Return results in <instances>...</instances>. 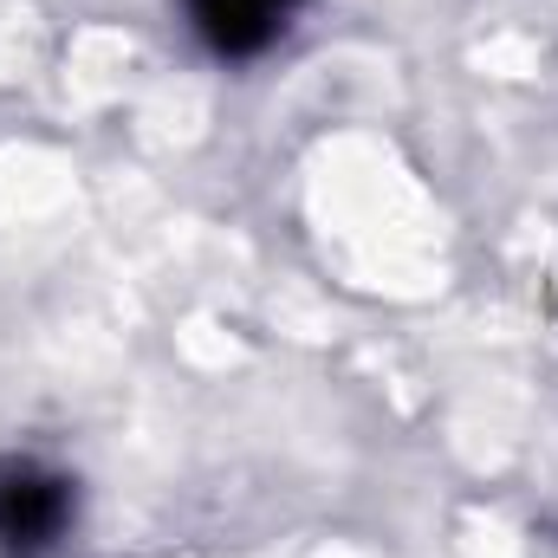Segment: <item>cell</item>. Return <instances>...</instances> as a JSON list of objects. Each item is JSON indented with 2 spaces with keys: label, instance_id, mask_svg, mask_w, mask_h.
I'll list each match as a JSON object with an SVG mask.
<instances>
[{
  "label": "cell",
  "instance_id": "7a4b0ae2",
  "mask_svg": "<svg viewBox=\"0 0 558 558\" xmlns=\"http://www.w3.org/2000/svg\"><path fill=\"white\" fill-rule=\"evenodd\" d=\"M292 7L299 0H189V20L221 59H254L286 33Z\"/></svg>",
  "mask_w": 558,
  "mask_h": 558
},
{
  "label": "cell",
  "instance_id": "6da1fadb",
  "mask_svg": "<svg viewBox=\"0 0 558 558\" xmlns=\"http://www.w3.org/2000/svg\"><path fill=\"white\" fill-rule=\"evenodd\" d=\"M78 513V494L65 474L39 461H0V546L20 558L52 553Z\"/></svg>",
  "mask_w": 558,
  "mask_h": 558
}]
</instances>
